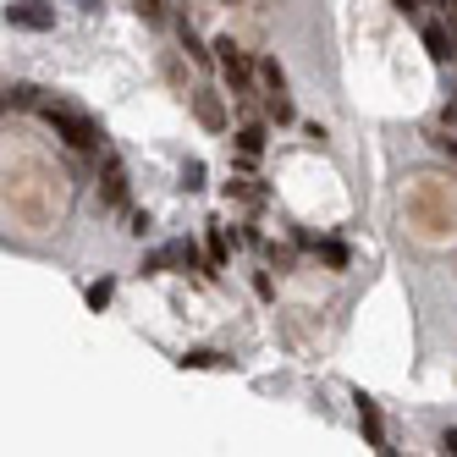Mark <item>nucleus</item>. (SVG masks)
<instances>
[{
  "mask_svg": "<svg viewBox=\"0 0 457 457\" xmlns=\"http://www.w3.org/2000/svg\"><path fill=\"white\" fill-rule=\"evenodd\" d=\"M39 116H45V121L55 127V138H67L72 149H83V154H88V149H100V127H94V121H88L83 111H72V105H55V100H45V105H39Z\"/></svg>",
  "mask_w": 457,
  "mask_h": 457,
  "instance_id": "nucleus-1",
  "label": "nucleus"
},
{
  "mask_svg": "<svg viewBox=\"0 0 457 457\" xmlns=\"http://www.w3.org/2000/svg\"><path fill=\"white\" fill-rule=\"evenodd\" d=\"M215 50H220V72H226V83H232V94H248V83H253V67H248V55H243L232 39H220Z\"/></svg>",
  "mask_w": 457,
  "mask_h": 457,
  "instance_id": "nucleus-2",
  "label": "nucleus"
},
{
  "mask_svg": "<svg viewBox=\"0 0 457 457\" xmlns=\"http://www.w3.org/2000/svg\"><path fill=\"white\" fill-rule=\"evenodd\" d=\"M6 22H12V28H34V34H45V28H55V12L45 6V0H17V6H6Z\"/></svg>",
  "mask_w": 457,
  "mask_h": 457,
  "instance_id": "nucleus-3",
  "label": "nucleus"
},
{
  "mask_svg": "<svg viewBox=\"0 0 457 457\" xmlns=\"http://www.w3.org/2000/svg\"><path fill=\"white\" fill-rule=\"evenodd\" d=\"M193 116H199L210 133H220V127H226V105H220V94L199 88V94H193Z\"/></svg>",
  "mask_w": 457,
  "mask_h": 457,
  "instance_id": "nucleus-4",
  "label": "nucleus"
},
{
  "mask_svg": "<svg viewBox=\"0 0 457 457\" xmlns=\"http://www.w3.org/2000/svg\"><path fill=\"white\" fill-rule=\"evenodd\" d=\"M358 424H364V441H370L375 452H391V446H386V424H380V408H375L370 397H358Z\"/></svg>",
  "mask_w": 457,
  "mask_h": 457,
  "instance_id": "nucleus-5",
  "label": "nucleus"
},
{
  "mask_svg": "<svg viewBox=\"0 0 457 457\" xmlns=\"http://www.w3.org/2000/svg\"><path fill=\"white\" fill-rule=\"evenodd\" d=\"M100 199H105V204H127V171H121V160H105V171H100Z\"/></svg>",
  "mask_w": 457,
  "mask_h": 457,
  "instance_id": "nucleus-6",
  "label": "nucleus"
},
{
  "mask_svg": "<svg viewBox=\"0 0 457 457\" xmlns=\"http://www.w3.org/2000/svg\"><path fill=\"white\" fill-rule=\"evenodd\" d=\"M166 265H182V270H204V253H199V243H171L166 248Z\"/></svg>",
  "mask_w": 457,
  "mask_h": 457,
  "instance_id": "nucleus-7",
  "label": "nucleus"
},
{
  "mask_svg": "<svg viewBox=\"0 0 457 457\" xmlns=\"http://www.w3.org/2000/svg\"><path fill=\"white\" fill-rule=\"evenodd\" d=\"M424 50H430V61H452L457 55V39L446 34V28H424Z\"/></svg>",
  "mask_w": 457,
  "mask_h": 457,
  "instance_id": "nucleus-8",
  "label": "nucleus"
},
{
  "mask_svg": "<svg viewBox=\"0 0 457 457\" xmlns=\"http://www.w3.org/2000/svg\"><path fill=\"white\" fill-rule=\"evenodd\" d=\"M259 149H265V127H243V133H237V154H243V166H253V160H259Z\"/></svg>",
  "mask_w": 457,
  "mask_h": 457,
  "instance_id": "nucleus-9",
  "label": "nucleus"
},
{
  "mask_svg": "<svg viewBox=\"0 0 457 457\" xmlns=\"http://www.w3.org/2000/svg\"><path fill=\"white\" fill-rule=\"evenodd\" d=\"M309 253H320L331 270H347V248H342L337 237H314V248H309Z\"/></svg>",
  "mask_w": 457,
  "mask_h": 457,
  "instance_id": "nucleus-10",
  "label": "nucleus"
},
{
  "mask_svg": "<svg viewBox=\"0 0 457 457\" xmlns=\"http://www.w3.org/2000/svg\"><path fill=\"white\" fill-rule=\"evenodd\" d=\"M28 105H39V88L34 83H12L6 88V111H28Z\"/></svg>",
  "mask_w": 457,
  "mask_h": 457,
  "instance_id": "nucleus-11",
  "label": "nucleus"
},
{
  "mask_svg": "<svg viewBox=\"0 0 457 457\" xmlns=\"http://www.w3.org/2000/svg\"><path fill=\"white\" fill-rule=\"evenodd\" d=\"M259 78H265V88H270V94H281V88H287V72H281V61H259Z\"/></svg>",
  "mask_w": 457,
  "mask_h": 457,
  "instance_id": "nucleus-12",
  "label": "nucleus"
},
{
  "mask_svg": "<svg viewBox=\"0 0 457 457\" xmlns=\"http://www.w3.org/2000/svg\"><path fill=\"white\" fill-rule=\"evenodd\" d=\"M220 364H226L220 353H187L182 358V370H220Z\"/></svg>",
  "mask_w": 457,
  "mask_h": 457,
  "instance_id": "nucleus-13",
  "label": "nucleus"
},
{
  "mask_svg": "<svg viewBox=\"0 0 457 457\" xmlns=\"http://www.w3.org/2000/svg\"><path fill=\"white\" fill-rule=\"evenodd\" d=\"M265 111H270V121H292V116H298V111H292V100H287V88L270 94V105H265Z\"/></svg>",
  "mask_w": 457,
  "mask_h": 457,
  "instance_id": "nucleus-14",
  "label": "nucleus"
},
{
  "mask_svg": "<svg viewBox=\"0 0 457 457\" xmlns=\"http://www.w3.org/2000/svg\"><path fill=\"white\" fill-rule=\"evenodd\" d=\"M182 187H187V193L204 187V166H199V160H187V166H182Z\"/></svg>",
  "mask_w": 457,
  "mask_h": 457,
  "instance_id": "nucleus-15",
  "label": "nucleus"
},
{
  "mask_svg": "<svg viewBox=\"0 0 457 457\" xmlns=\"http://www.w3.org/2000/svg\"><path fill=\"white\" fill-rule=\"evenodd\" d=\"M111 292H116V281H94V287H88V303H94V309H105V303H111Z\"/></svg>",
  "mask_w": 457,
  "mask_h": 457,
  "instance_id": "nucleus-16",
  "label": "nucleus"
},
{
  "mask_svg": "<svg viewBox=\"0 0 457 457\" xmlns=\"http://www.w3.org/2000/svg\"><path fill=\"white\" fill-rule=\"evenodd\" d=\"M226 253H232V248H226V237H220V232H210V265H215V270L226 265Z\"/></svg>",
  "mask_w": 457,
  "mask_h": 457,
  "instance_id": "nucleus-17",
  "label": "nucleus"
},
{
  "mask_svg": "<svg viewBox=\"0 0 457 457\" xmlns=\"http://www.w3.org/2000/svg\"><path fill=\"white\" fill-rule=\"evenodd\" d=\"M187 55H193V61H199V67H210V50H204L199 39H193V34H187Z\"/></svg>",
  "mask_w": 457,
  "mask_h": 457,
  "instance_id": "nucleus-18",
  "label": "nucleus"
},
{
  "mask_svg": "<svg viewBox=\"0 0 457 457\" xmlns=\"http://www.w3.org/2000/svg\"><path fill=\"white\" fill-rule=\"evenodd\" d=\"M441 452H452V457H457V430H446V436H441Z\"/></svg>",
  "mask_w": 457,
  "mask_h": 457,
  "instance_id": "nucleus-19",
  "label": "nucleus"
},
{
  "mask_svg": "<svg viewBox=\"0 0 457 457\" xmlns=\"http://www.w3.org/2000/svg\"><path fill=\"white\" fill-rule=\"evenodd\" d=\"M391 6H397V12H419V6H424V0H391Z\"/></svg>",
  "mask_w": 457,
  "mask_h": 457,
  "instance_id": "nucleus-20",
  "label": "nucleus"
},
{
  "mask_svg": "<svg viewBox=\"0 0 457 457\" xmlns=\"http://www.w3.org/2000/svg\"><path fill=\"white\" fill-rule=\"evenodd\" d=\"M138 12H149V17H154V12H160V0H138Z\"/></svg>",
  "mask_w": 457,
  "mask_h": 457,
  "instance_id": "nucleus-21",
  "label": "nucleus"
},
{
  "mask_svg": "<svg viewBox=\"0 0 457 457\" xmlns=\"http://www.w3.org/2000/svg\"><path fill=\"white\" fill-rule=\"evenodd\" d=\"M441 6H446V0H441Z\"/></svg>",
  "mask_w": 457,
  "mask_h": 457,
  "instance_id": "nucleus-22",
  "label": "nucleus"
}]
</instances>
